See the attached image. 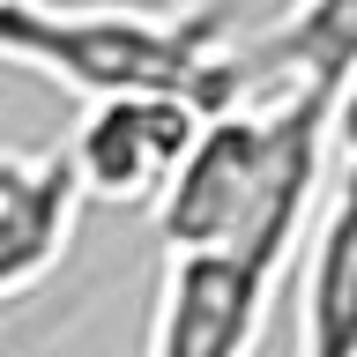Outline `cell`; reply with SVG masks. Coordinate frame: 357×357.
Returning <instances> with one entry per match:
<instances>
[{
  "mask_svg": "<svg viewBox=\"0 0 357 357\" xmlns=\"http://www.w3.org/2000/svg\"><path fill=\"white\" fill-rule=\"evenodd\" d=\"M290 357H357V149L342 142L290 261Z\"/></svg>",
  "mask_w": 357,
  "mask_h": 357,
  "instance_id": "obj_5",
  "label": "cell"
},
{
  "mask_svg": "<svg viewBox=\"0 0 357 357\" xmlns=\"http://www.w3.org/2000/svg\"><path fill=\"white\" fill-rule=\"evenodd\" d=\"M283 268L238 253H164L142 357H253Z\"/></svg>",
  "mask_w": 357,
  "mask_h": 357,
  "instance_id": "obj_4",
  "label": "cell"
},
{
  "mask_svg": "<svg viewBox=\"0 0 357 357\" xmlns=\"http://www.w3.org/2000/svg\"><path fill=\"white\" fill-rule=\"evenodd\" d=\"M342 156V97L335 89H275L201 119L186 164L156 194L164 253H238L283 268L312 231V208Z\"/></svg>",
  "mask_w": 357,
  "mask_h": 357,
  "instance_id": "obj_1",
  "label": "cell"
},
{
  "mask_svg": "<svg viewBox=\"0 0 357 357\" xmlns=\"http://www.w3.org/2000/svg\"><path fill=\"white\" fill-rule=\"evenodd\" d=\"M208 112L172 89H127V97H89L75 134L60 142L67 172L82 186V201H112V208H156V194L172 186L186 164L194 134Z\"/></svg>",
  "mask_w": 357,
  "mask_h": 357,
  "instance_id": "obj_3",
  "label": "cell"
},
{
  "mask_svg": "<svg viewBox=\"0 0 357 357\" xmlns=\"http://www.w3.org/2000/svg\"><path fill=\"white\" fill-rule=\"evenodd\" d=\"M75 223H82V186L67 172V156L60 149L22 156V172L0 194V305L22 298V290H38L67 261Z\"/></svg>",
  "mask_w": 357,
  "mask_h": 357,
  "instance_id": "obj_7",
  "label": "cell"
},
{
  "mask_svg": "<svg viewBox=\"0 0 357 357\" xmlns=\"http://www.w3.org/2000/svg\"><path fill=\"white\" fill-rule=\"evenodd\" d=\"M22 172V149H0V194H8V178Z\"/></svg>",
  "mask_w": 357,
  "mask_h": 357,
  "instance_id": "obj_9",
  "label": "cell"
},
{
  "mask_svg": "<svg viewBox=\"0 0 357 357\" xmlns=\"http://www.w3.org/2000/svg\"><path fill=\"white\" fill-rule=\"evenodd\" d=\"M245 97L275 89H357V0H290L261 38H238Z\"/></svg>",
  "mask_w": 357,
  "mask_h": 357,
  "instance_id": "obj_6",
  "label": "cell"
},
{
  "mask_svg": "<svg viewBox=\"0 0 357 357\" xmlns=\"http://www.w3.org/2000/svg\"><path fill=\"white\" fill-rule=\"evenodd\" d=\"M342 142H350V149H357V89H350V97H342Z\"/></svg>",
  "mask_w": 357,
  "mask_h": 357,
  "instance_id": "obj_8",
  "label": "cell"
},
{
  "mask_svg": "<svg viewBox=\"0 0 357 357\" xmlns=\"http://www.w3.org/2000/svg\"><path fill=\"white\" fill-rule=\"evenodd\" d=\"M0 60L30 67L75 97H127V89H172L201 112L245 105L238 82V8L231 0H0Z\"/></svg>",
  "mask_w": 357,
  "mask_h": 357,
  "instance_id": "obj_2",
  "label": "cell"
}]
</instances>
